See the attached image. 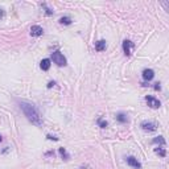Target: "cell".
Masks as SVG:
<instances>
[{"label": "cell", "mask_w": 169, "mask_h": 169, "mask_svg": "<svg viewBox=\"0 0 169 169\" xmlns=\"http://www.w3.org/2000/svg\"><path fill=\"white\" fill-rule=\"evenodd\" d=\"M20 108L23 110V112L25 114V116L28 118V120L31 122L32 124H35V125H42V118H41V115H40L38 110L32 103H28V102L21 101V102H20Z\"/></svg>", "instance_id": "obj_1"}, {"label": "cell", "mask_w": 169, "mask_h": 169, "mask_svg": "<svg viewBox=\"0 0 169 169\" xmlns=\"http://www.w3.org/2000/svg\"><path fill=\"white\" fill-rule=\"evenodd\" d=\"M52 59L57 66H65L66 65V58L64 57L61 52H53L52 53Z\"/></svg>", "instance_id": "obj_2"}, {"label": "cell", "mask_w": 169, "mask_h": 169, "mask_svg": "<svg viewBox=\"0 0 169 169\" xmlns=\"http://www.w3.org/2000/svg\"><path fill=\"white\" fill-rule=\"evenodd\" d=\"M145 102H147V104L151 108H158L161 106L160 101L156 99L155 97H152V95H147V97H145Z\"/></svg>", "instance_id": "obj_3"}, {"label": "cell", "mask_w": 169, "mask_h": 169, "mask_svg": "<svg viewBox=\"0 0 169 169\" xmlns=\"http://www.w3.org/2000/svg\"><path fill=\"white\" fill-rule=\"evenodd\" d=\"M135 48V45H134V42L130 41V40H124L123 41V52H124V54L127 56V57H130L131 56V53H132V49Z\"/></svg>", "instance_id": "obj_4"}, {"label": "cell", "mask_w": 169, "mask_h": 169, "mask_svg": "<svg viewBox=\"0 0 169 169\" xmlns=\"http://www.w3.org/2000/svg\"><path fill=\"white\" fill-rule=\"evenodd\" d=\"M44 35V29L41 28L40 25H32L31 26V36L33 37H38V36Z\"/></svg>", "instance_id": "obj_5"}, {"label": "cell", "mask_w": 169, "mask_h": 169, "mask_svg": "<svg viewBox=\"0 0 169 169\" xmlns=\"http://www.w3.org/2000/svg\"><path fill=\"white\" fill-rule=\"evenodd\" d=\"M141 128H143L144 131H148V132H151V131H155L157 128V125L153 123V122H143L141 123Z\"/></svg>", "instance_id": "obj_6"}, {"label": "cell", "mask_w": 169, "mask_h": 169, "mask_svg": "<svg viewBox=\"0 0 169 169\" xmlns=\"http://www.w3.org/2000/svg\"><path fill=\"white\" fill-rule=\"evenodd\" d=\"M127 164L128 165H131L132 168H135V169H141V164L137 161V158H135L134 156H130V157H127Z\"/></svg>", "instance_id": "obj_7"}, {"label": "cell", "mask_w": 169, "mask_h": 169, "mask_svg": "<svg viewBox=\"0 0 169 169\" xmlns=\"http://www.w3.org/2000/svg\"><path fill=\"white\" fill-rule=\"evenodd\" d=\"M106 48H107V44L104 40H99L98 42H95V50L97 52H103L106 50Z\"/></svg>", "instance_id": "obj_8"}, {"label": "cell", "mask_w": 169, "mask_h": 169, "mask_svg": "<svg viewBox=\"0 0 169 169\" xmlns=\"http://www.w3.org/2000/svg\"><path fill=\"white\" fill-rule=\"evenodd\" d=\"M153 77H155V71L152 70V69H145L143 71V78L145 81H151Z\"/></svg>", "instance_id": "obj_9"}, {"label": "cell", "mask_w": 169, "mask_h": 169, "mask_svg": "<svg viewBox=\"0 0 169 169\" xmlns=\"http://www.w3.org/2000/svg\"><path fill=\"white\" fill-rule=\"evenodd\" d=\"M40 68L42 69V70H49V68H50V59H48V58H44L41 61V64H40Z\"/></svg>", "instance_id": "obj_10"}, {"label": "cell", "mask_w": 169, "mask_h": 169, "mask_svg": "<svg viewBox=\"0 0 169 169\" xmlns=\"http://www.w3.org/2000/svg\"><path fill=\"white\" fill-rule=\"evenodd\" d=\"M116 120H119L120 123H127L128 118H127V115L125 114H123V112H119V114L116 115Z\"/></svg>", "instance_id": "obj_11"}, {"label": "cell", "mask_w": 169, "mask_h": 169, "mask_svg": "<svg viewBox=\"0 0 169 169\" xmlns=\"http://www.w3.org/2000/svg\"><path fill=\"white\" fill-rule=\"evenodd\" d=\"M59 24L62 25H70L71 24V19L69 16H64V17L59 19Z\"/></svg>", "instance_id": "obj_12"}, {"label": "cell", "mask_w": 169, "mask_h": 169, "mask_svg": "<svg viewBox=\"0 0 169 169\" xmlns=\"http://www.w3.org/2000/svg\"><path fill=\"white\" fill-rule=\"evenodd\" d=\"M153 144H161V145H165V140H164V137L163 136H158L156 139H153Z\"/></svg>", "instance_id": "obj_13"}, {"label": "cell", "mask_w": 169, "mask_h": 169, "mask_svg": "<svg viewBox=\"0 0 169 169\" xmlns=\"http://www.w3.org/2000/svg\"><path fill=\"white\" fill-rule=\"evenodd\" d=\"M59 153H61L62 157H65V160H69V158H70V156L68 155V152H66L65 148H59Z\"/></svg>", "instance_id": "obj_14"}, {"label": "cell", "mask_w": 169, "mask_h": 169, "mask_svg": "<svg viewBox=\"0 0 169 169\" xmlns=\"http://www.w3.org/2000/svg\"><path fill=\"white\" fill-rule=\"evenodd\" d=\"M98 124H99V127H101V128H106V127H107V122H106V120H102L101 118L98 119Z\"/></svg>", "instance_id": "obj_15"}, {"label": "cell", "mask_w": 169, "mask_h": 169, "mask_svg": "<svg viewBox=\"0 0 169 169\" xmlns=\"http://www.w3.org/2000/svg\"><path fill=\"white\" fill-rule=\"evenodd\" d=\"M155 152H156L157 155H160L161 157H164V156H165V151L163 149V148H156V149H155Z\"/></svg>", "instance_id": "obj_16"}, {"label": "cell", "mask_w": 169, "mask_h": 169, "mask_svg": "<svg viewBox=\"0 0 169 169\" xmlns=\"http://www.w3.org/2000/svg\"><path fill=\"white\" fill-rule=\"evenodd\" d=\"M42 7H44V8H45L46 15H52V13H53V11H52L50 8H48V7H46V4H45V3H42Z\"/></svg>", "instance_id": "obj_17"}, {"label": "cell", "mask_w": 169, "mask_h": 169, "mask_svg": "<svg viewBox=\"0 0 169 169\" xmlns=\"http://www.w3.org/2000/svg\"><path fill=\"white\" fill-rule=\"evenodd\" d=\"M48 139H49V140H54V141H57V140H58V137H54V136H50V135H48Z\"/></svg>", "instance_id": "obj_18"}, {"label": "cell", "mask_w": 169, "mask_h": 169, "mask_svg": "<svg viewBox=\"0 0 169 169\" xmlns=\"http://www.w3.org/2000/svg\"><path fill=\"white\" fill-rule=\"evenodd\" d=\"M4 15H5V13H4V9H0V19L4 17Z\"/></svg>", "instance_id": "obj_19"}, {"label": "cell", "mask_w": 169, "mask_h": 169, "mask_svg": "<svg viewBox=\"0 0 169 169\" xmlns=\"http://www.w3.org/2000/svg\"><path fill=\"white\" fill-rule=\"evenodd\" d=\"M155 89H156V90H160V83H158V82H157V83H155Z\"/></svg>", "instance_id": "obj_20"}, {"label": "cell", "mask_w": 169, "mask_h": 169, "mask_svg": "<svg viewBox=\"0 0 169 169\" xmlns=\"http://www.w3.org/2000/svg\"><path fill=\"white\" fill-rule=\"evenodd\" d=\"M53 86H54V82H49V83H48V87H49V89L53 87Z\"/></svg>", "instance_id": "obj_21"}, {"label": "cell", "mask_w": 169, "mask_h": 169, "mask_svg": "<svg viewBox=\"0 0 169 169\" xmlns=\"http://www.w3.org/2000/svg\"><path fill=\"white\" fill-rule=\"evenodd\" d=\"M0 141H2V135H0Z\"/></svg>", "instance_id": "obj_22"}]
</instances>
